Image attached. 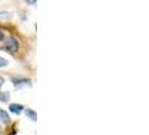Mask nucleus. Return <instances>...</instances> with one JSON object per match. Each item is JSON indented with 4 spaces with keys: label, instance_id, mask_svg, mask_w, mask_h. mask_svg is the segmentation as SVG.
<instances>
[{
    "label": "nucleus",
    "instance_id": "1",
    "mask_svg": "<svg viewBox=\"0 0 149 135\" xmlns=\"http://www.w3.org/2000/svg\"><path fill=\"white\" fill-rule=\"evenodd\" d=\"M5 47L7 49L9 52L15 53L19 49V43H18V41L15 37H9L6 41V43H5Z\"/></svg>",
    "mask_w": 149,
    "mask_h": 135
},
{
    "label": "nucleus",
    "instance_id": "2",
    "mask_svg": "<svg viewBox=\"0 0 149 135\" xmlns=\"http://www.w3.org/2000/svg\"><path fill=\"white\" fill-rule=\"evenodd\" d=\"M9 109H10V112H15V114H20V112H22V109H24V106L19 105V104H13V105H10Z\"/></svg>",
    "mask_w": 149,
    "mask_h": 135
},
{
    "label": "nucleus",
    "instance_id": "3",
    "mask_svg": "<svg viewBox=\"0 0 149 135\" xmlns=\"http://www.w3.org/2000/svg\"><path fill=\"white\" fill-rule=\"evenodd\" d=\"M0 120L2 123H6V124H8L10 122V117H9L8 112H6V110H3L1 108H0Z\"/></svg>",
    "mask_w": 149,
    "mask_h": 135
},
{
    "label": "nucleus",
    "instance_id": "4",
    "mask_svg": "<svg viewBox=\"0 0 149 135\" xmlns=\"http://www.w3.org/2000/svg\"><path fill=\"white\" fill-rule=\"evenodd\" d=\"M26 116H28L30 120H34V122H36L37 120V115H36V112H34V110H31V109H26Z\"/></svg>",
    "mask_w": 149,
    "mask_h": 135
},
{
    "label": "nucleus",
    "instance_id": "5",
    "mask_svg": "<svg viewBox=\"0 0 149 135\" xmlns=\"http://www.w3.org/2000/svg\"><path fill=\"white\" fill-rule=\"evenodd\" d=\"M9 99H10L9 92H0V101H2V103H8Z\"/></svg>",
    "mask_w": 149,
    "mask_h": 135
},
{
    "label": "nucleus",
    "instance_id": "6",
    "mask_svg": "<svg viewBox=\"0 0 149 135\" xmlns=\"http://www.w3.org/2000/svg\"><path fill=\"white\" fill-rule=\"evenodd\" d=\"M8 64V62H7V60H5L3 58H1L0 56V68H2V67H6Z\"/></svg>",
    "mask_w": 149,
    "mask_h": 135
},
{
    "label": "nucleus",
    "instance_id": "7",
    "mask_svg": "<svg viewBox=\"0 0 149 135\" xmlns=\"http://www.w3.org/2000/svg\"><path fill=\"white\" fill-rule=\"evenodd\" d=\"M26 2H27L28 5H34V4L36 2V0H26Z\"/></svg>",
    "mask_w": 149,
    "mask_h": 135
},
{
    "label": "nucleus",
    "instance_id": "8",
    "mask_svg": "<svg viewBox=\"0 0 149 135\" xmlns=\"http://www.w3.org/2000/svg\"><path fill=\"white\" fill-rule=\"evenodd\" d=\"M2 39H3V33H2L1 30H0V42H1Z\"/></svg>",
    "mask_w": 149,
    "mask_h": 135
},
{
    "label": "nucleus",
    "instance_id": "9",
    "mask_svg": "<svg viewBox=\"0 0 149 135\" xmlns=\"http://www.w3.org/2000/svg\"><path fill=\"white\" fill-rule=\"evenodd\" d=\"M3 81H5V80H3V78H1V77H0V87L3 84Z\"/></svg>",
    "mask_w": 149,
    "mask_h": 135
},
{
    "label": "nucleus",
    "instance_id": "10",
    "mask_svg": "<svg viewBox=\"0 0 149 135\" xmlns=\"http://www.w3.org/2000/svg\"><path fill=\"white\" fill-rule=\"evenodd\" d=\"M0 131H1V127H0Z\"/></svg>",
    "mask_w": 149,
    "mask_h": 135
}]
</instances>
